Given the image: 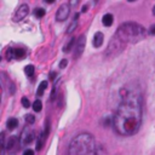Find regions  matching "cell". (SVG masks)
<instances>
[{"label": "cell", "mask_w": 155, "mask_h": 155, "mask_svg": "<svg viewBox=\"0 0 155 155\" xmlns=\"http://www.w3.org/2000/svg\"><path fill=\"white\" fill-rule=\"evenodd\" d=\"M118 35L124 43H138L146 38V28L135 22H126L122 23L116 30Z\"/></svg>", "instance_id": "3"}, {"label": "cell", "mask_w": 155, "mask_h": 155, "mask_svg": "<svg viewBox=\"0 0 155 155\" xmlns=\"http://www.w3.org/2000/svg\"><path fill=\"white\" fill-rule=\"evenodd\" d=\"M6 126H7V128H9L10 131L15 130V128L18 126V120H17L16 118H10V119L7 120V122H6Z\"/></svg>", "instance_id": "11"}, {"label": "cell", "mask_w": 155, "mask_h": 155, "mask_svg": "<svg viewBox=\"0 0 155 155\" xmlns=\"http://www.w3.org/2000/svg\"><path fill=\"white\" fill-rule=\"evenodd\" d=\"M79 1L80 0H69V4H70V6H76L79 4Z\"/></svg>", "instance_id": "26"}, {"label": "cell", "mask_w": 155, "mask_h": 155, "mask_svg": "<svg viewBox=\"0 0 155 155\" xmlns=\"http://www.w3.org/2000/svg\"><path fill=\"white\" fill-rule=\"evenodd\" d=\"M23 154H24V155H33V154H34V150H32V149H27V150H24Z\"/></svg>", "instance_id": "27"}, {"label": "cell", "mask_w": 155, "mask_h": 155, "mask_svg": "<svg viewBox=\"0 0 155 155\" xmlns=\"http://www.w3.org/2000/svg\"><path fill=\"white\" fill-rule=\"evenodd\" d=\"M153 15H154V16H155V6H154V7H153Z\"/></svg>", "instance_id": "32"}, {"label": "cell", "mask_w": 155, "mask_h": 155, "mask_svg": "<svg viewBox=\"0 0 155 155\" xmlns=\"http://www.w3.org/2000/svg\"><path fill=\"white\" fill-rule=\"evenodd\" d=\"M127 1H130V3H133V1H136V0H127Z\"/></svg>", "instance_id": "33"}, {"label": "cell", "mask_w": 155, "mask_h": 155, "mask_svg": "<svg viewBox=\"0 0 155 155\" xmlns=\"http://www.w3.org/2000/svg\"><path fill=\"white\" fill-rule=\"evenodd\" d=\"M44 1L47 3V4H54V3L56 1V0H44Z\"/></svg>", "instance_id": "29"}, {"label": "cell", "mask_w": 155, "mask_h": 155, "mask_svg": "<svg viewBox=\"0 0 155 155\" xmlns=\"http://www.w3.org/2000/svg\"><path fill=\"white\" fill-rule=\"evenodd\" d=\"M142 124V96L137 90L128 91L116 109L113 119L115 131L121 136H132Z\"/></svg>", "instance_id": "1"}, {"label": "cell", "mask_w": 155, "mask_h": 155, "mask_svg": "<svg viewBox=\"0 0 155 155\" xmlns=\"http://www.w3.org/2000/svg\"><path fill=\"white\" fill-rule=\"evenodd\" d=\"M103 40H104V35H103V33L101 32H97L93 36V41H92V45L95 47H101L102 44H103Z\"/></svg>", "instance_id": "9"}, {"label": "cell", "mask_w": 155, "mask_h": 155, "mask_svg": "<svg viewBox=\"0 0 155 155\" xmlns=\"http://www.w3.org/2000/svg\"><path fill=\"white\" fill-rule=\"evenodd\" d=\"M28 14H29V6L25 5V4H23V5H21V6L17 9L16 14H15V16H14V21H15V22H20V21H22L25 16H27Z\"/></svg>", "instance_id": "8"}, {"label": "cell", "mask_w": 155, "mask_h": 155, "mask_svg": "<svg viewBox=\"0 0 155 155\" xmlns=\"http://www.w3.org/2000/svg\"><path fill=\"white\" fill-rule=\"evenodd\" d=\"M122 40L121 39L116 35L115 38H113L112 39V41H110V44H109V46H108V50H107V56H109V57H114L115 55H118L120 51L122 50Z\"/></svg>", "instance_id": "4"}, {"label": "cell", "mask_w": 155, "mask_h": 155, "mask_svg": "<svg viewBox=\"0 0 155 155\" xmlns=\"http://www.w3.org/2000/svg\"><path fill=\"white\" fill-rule=\"evenodd\" d=\"M55 76H56L55 73H51V80H55Z\"/></svg>", "instance_id": "31"}, {"label": "cell", "mask_w": 155, "mask_h": 155, "mask_svg": "<svg viewBox=\"0 0 155 155\" xmlns=\"http://www.w3.org/2000/svg\"><path fill=\"white\" fill-rule=\"evenodd\" d=\"M87 9H88V6H87V5H84V6H83V12H86Z\"/></svg>", "instance_id": "30"}, {"label": "cell", "mask_w": 155, "mask_h": 155, "mask_svg": "<svg viewBox=\"0 0 155 155\" xmlns=\"http://www.w3.org/2000/svg\"><path fill=\"white\" fill-rule=\"evenodd\" d=\"M85 35H81L79 39H78V41L75 43V51H74V58L78 59L84 52V50H85V44H86V40H85Z\"/></svg>", "instance_id": "7"}, {"label": "cell", "mask_w": 155, "mask_h": 155, "mask_svg": "<svg viewBox=\"0 0 155 155\" xmlns=\"http://www.w3.org/2000/svg\"><path fill=\"white\" fill-rule=\"evenodd\" d=\"M67 66H68V59H62L61 63H59V68H61V69H64Z\"/></svg>", "instance_id": "25"}, {"label": "cell", "mask_w": 155, "mask_h": 155, "mask_svg": "<svg viewBox=\"0 0 155 155\" xmlns=\"http://www.w3.org/2000/svg\"><path fill=\"white\" fill-rule=\"evenodd\" d=\"M33 109H34V112H36V113H39V112L43 109V103H41L40 99H36V101L33 103Z\"/></svg>", "instance_id": "17"}, {"label": "cell", "mask_w": 155, "mask_h": 155, "mask_svg": "<svg viewBox=\"0 0 155 155\" xmlns=\"http://www.w3.org/2000/svg\"><path fill=\"white\" fill-rule=\"evenodd\" d=\"M25 121H27L29 125H33V124L35 122V118H34V115H30V114L25 115Z\"/></svg>", "instance_id": "22"}, {"label": "cell", "mask_w": 155, "mask_h": 155, "mask_svg": "<svg viewBox=\"0 0 155 155\" xmlns=\"http://www.w3.org/2000/svg\"><path fill=\"white\" fill-rule=\"evenodd\" d=\"M24 73L27 74L28 76H33V74H34V66H32V64L27 66L24 68Z\"/></svg>", "instance_id": "21"}, {"label": "cell", "mask_w": 155, "mask_h": 155, "mask_svg": "<svg viewBox=\"0 0 155 155\" xmlns=\"http://www.w3.org/2000/svg\"><path fill=\"white\" fill-rule=\"evenodd\" d=\"M149 33H150L151 35H155V24H153L151 27L149 28Z\"/></svg>", "instance_id": "28"}, {"label": "cell", "mask_w": 155, "mask_h": 155, "mask_svg": "<svg viewBox=\"0 0 155 155\" xmlns=\"http://www.w3.org/2000/svg\"><path fill=\"white\" fill-rule=\"evenodd\" d=\"M34 137H35V132L33 130V127L27 126L22 131V133L20 136V143L22 146H28V144H30L32 142L34 141Z\"/></svg>", "instance_id": "5"}, {"label": "cell", "mask_w": 155, "mask_h": 155, "mask_svg": "<svg viewBox=\"0 0 155 155\" xmlns=\"http://www.w3.org/2000/svg\"><path fill=\"white\" fill-rule=\"evenodd\" d=\"M18 146V141H17V138L14 136V137H10V139H9V142H7V149L9 150H14L16 147Z\"/></svg>", "instance_id": "12"}, {"label": "cell", "mask_w": 155, "mask_h": 155, "mask_svg": "<svg viewBox=\"0 0 155 155\" xmlns=\"http://www.w3.org/2000/svg\"><path fill=\"white\" fill-rule=\"evenodd\" d=\"M0 141H1V149H3V153H4V149L6 148V144H5V133L1 132L0 135Z\"/></svg>", "instance_id": "24"}, {"label": "cell", "mask_w": 155, "mask_h": 155, "mask_svg": "<svg viewBox=\"0 0 155 155\" xmlns=\"http://www.w3.org/2000/svg\"><path fill=\"white\" fill-rule=\"evenodd\" d=\"M46 87H47V81H41L40 83V85H39V87H38V96H41L43 93H44V91L46 90Z\"/></svg>", "instance_id": "15"}, {"label": "cell", "mask_w": 155, "mask_h": 155, "mask_svg": "<svg viewBox=\"0 0 155 155\" xmlns=\"http://www.w3.org/2000/svg\"><path fill=\"white\" fill-rule=\"evenodd\" d=\"M78 20H79V14H76L75 16H74V20H73V22L70 23V25L68 27V29H67V33H73L74 32V29L78 27Z\"/></svg>", "instance_id": "13"}, {"label": "cell", "mask_w": 155, "mask_h": 155, "mask_svg": "<svg viewBox=\"0 0 155 155\" xmlns=\"http://www.w3.org/2000/svg\"><path fill=\"white\" fill-rule=\"evenodd\" d=\"M6 58H7L9 61H11V59L15 58V49H12V47L7 49V51H6Z\"/></svg>", "instance_id": "18"}, {"label": "cell", "mask_w": 155, "mask_h": 155, "mask_svg": "<svg viewBox=\"0 0 155 155\" xmlns=\"http://www.w3.org/2000/svg\"><path fill=\"white\" fill-rule=\"evenodd\" d=\"M25 56V51L22 49H15V58L16 59H22Z\"/></svg>", "instance_id": "16"}, {"label": "cell", "mask_w": 155, "mask_h": 155, "mask_svg": "<svg viewBox=\"0 0 155 155\" xmlns=\"http://www.w3.org/2000/svg\"><path fill=\"white\" fill-rule=\"evenodd\" d=\"M75 44V39L73 38V39H70V40H69V43L66 45V46H64V52H69V51H72V47H73V45Z\"/></svg>", "instance_id": "20"}, {"label": "cell", "mask_w": 155, "mask_h": 155, "mask_svg": "<svg viewBox=\"0 0 155 155\" xmlns=\"http://www.w3.org/2000/svg\"><path fill=\"white\" fill-rule=\"evenodd\" d=\"M69 14H70V4H63L59 6L57 14H56V20L58 22H63L66 21L68 17H69Z\"/></svg>", "instance_id": "6"}, {"label": "cell", "mask_w": 155, "mask_h": 155, "mask_svg": "<svg viewBox=\"0 0 155 155\" xmlns=\"http://www.w3.org/2000/svg\"><path fill=\"white\" fill-rule=\"evenodd\" d=\"M113 22H114V17L110 14H106L102 18V23H103V25H106V27H110Z\"/></svg>", "instance_id": "10"}, {"label": "cell", "mask_w": 155, "mask_h": 155, "mask_svg": "<svg viewBox=\"0 0 155 155\" xmlns=\"http://www.w3.org/2000/svg\"><path fill=\"white\" fill-rule=\"evenodd\" d=\"M69 154L72 155H93L97 154V144L92 135L80 133L73 138Z\"/></svg>", "instance_id": "2"}, {"label": "cell", "mask_w": 155, "mask_h": 155, "mask_svg": "<svg viewBox=\"0 0 155 155\" xmlns=\"http://www.w3.org/2000/svg\"><path fill=\"white\" fill-rule=\"evenodd\" d=\"M21 102H22V106H23L24 108H29V107H30V102H29V99H28L27 97H23Z\"/></svg>", "instance_id": "23"}, {"label": "cell", "mask_w": 155, "mask_h": 155, "mask_svg": "<svg viewBox=\"0 0 155 155\" xmlns=\"http://www.w3.org/2000/svg\"><path fill=\"white\" fill-rule=\"evenodd\" d=\"M34 16L38 18H41L45 16V10L44 9H35L34 10Z\"/></svg>", "instance_id": "19"}, {"label": "cell", "mask_w": 155, "mask_h": 155, "mask_svg": "<svg viewBox=\"0 0 155 155\" xmlns=\"http://www.w3.org/2000/svg\"><path fill=\"white\" fill-rule=\"evenodd\" d=\"M45 139H46L45 133H40V136L38 138V143H36V150H41V148L44 147V143H45Z\"/></svg>", "instance_id": "14"}]
</instances>
